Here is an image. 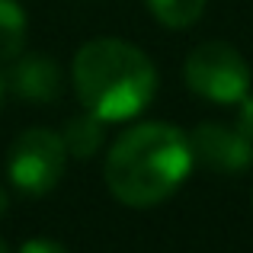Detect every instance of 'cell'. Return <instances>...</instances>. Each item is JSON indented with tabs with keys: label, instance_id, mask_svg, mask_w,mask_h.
<instances>
[{
	"label": "cell",
	"instance_id": "7a4b0ae2",
	"mask_svg": "<svg viewBox=\"0 0 253 253\" xmlns=\"http://www.w3.org/2000/svg\"><path fill=\"white\" fill-rule=\"evenodd\" d=\"M74 90L84 109L103 122L135 119L157 93V71L125 39H90L74 55Z\"/></svg>",
	"mask_w": 253,
	"mask_h": 253
},
{
	"label": "cell",
	"instance_id": "5b68a950",
	"mask_svg": "<svg viewBox=\"0 0 253 253\" xmlns=\"http://www.w3.org/2000/svg\"><path fill=\"white\" fill-rule=\"evenodd\" d=\"M189 144H192V157L215 173L237 176L253 164V148L244 141V135L221 122H202L189 135Z\"/></svg>",
	"mask_w": 253,
	"mask_h": 253
},
{
	"label": "cell",
	"instance_id": "4fadbf2b",
	"mask_svg": "<svg viewBox=\"0 0 253 253\" xmlns=\"http://www.w3.org/2000/svg\"><path fill=\"white\" fill-rule=\"evenodd\" d=\"M0 253H10V250H6V244H3V237H0Z\"/></svg>",
	"mask_w": 253,
	"mask_h": 253
},
{
	"label": "cell",
	"instance_id": "7c38bea8",
	"mask_svg": "<svg viewBox=\"0 0 253 253\" xmlns=\"http://www.w3.org/2000/svg\"><path fill=\"white\" fill-rule=\"evenodd\" d=\"M6 209H10V199H6V189L0 186V215H6Z\"/></svg>",
	"mask_w": 253,
	"mask_h": 253
},
{
	"label": "cell",
	"instance_id": "8992f818",
	"mask_svg": "<svg viewBox=\"0 0 253 253\" xmlns=\"http://www.w3.org/2000/svg\"><path fill=\"white\" fill-rule=\"evenodd\" d=\"M61 68L55 58L45 55H26L13 64L10 71V90L16 93L23 103L32 106H48L61 96Z\"/></svg>",
	"mask_w": 253,
	"mask_h": 253
},
{
	"label": "cell",
	"instance_id": "52a82bcc",
	"mask_svg": "<svg viewBox=\"0 0 253 253\" xmlns=\"http://www.w3.org/2000/svg\"><path fill=\"white\" fill-rule=\"evenodd\" d=\"M61 141L68 148V157H77V161H86L93 157L106 141V128L103 119H96L93 112H81V116H71L61 128Z\"/></svg>",
	"mask_w": 253,
	"mask_h": 253
},
{
	"label": "cell",
	"instance_id": "30bf717a",
	"mask_svg": "<svg viewBox=\"0 0 253 253\" xmlns=\"http://www.w3.org/2000/svg\"><path fill=\"white\" fill-rule=\"evenodd\" d=\"M234 128L241 131L244 141L253 148V96H250V93L241 99V109H237V125H234Z\"/></svg>",
	"mask_w": 253,
	"mask_h": 253
},
{
	"label": "cell",
	"instance_id": "6da1fadb",
	"mask_svg": "<svg viewBox=\"0 0 253 253\" xmlns=\"http://www.w3.org/2000/svg\"><path fill=\"white\" fill-rule=\"evenodd\" d=\"M189 135L167 122H138L106 154V186L128 209L167 202L192 173Z\"/></svg>",
	"mask_w": 253,
	"mask_h": 253
},
{
	"label": "cell",
	"instance_id": "9c48e42d",
	"mask_svg": "<svg viewBox=\"0 0 253 253\" xmlns=\"http://www.w3.org/2000/svg\"><path fill=\"white\" fill-rule=\"evenodd\" d=\"M144 3L164 29H189L205 13L209 0H144Z\"/></svg>",
	"mask_w": 253,
	"mask_h": 253
},
{
	"label": "cell",
	"instance_id": "ba28073f",
	"mask_svg": "<svg viewBox=\"0 0 253 253\" xmlns=\"http://www.w3.org/2000/svg\"><path fill=\"white\" fill-rule=\"evenodd\" d=\"M26 45V10L16 0H0V64L23 55Z\"/></svg>",
	"mask_w": 253,
	"mask_h": 253
},
{
	"label": "cell",
	"instance_id": "8fae6325",
	"mask_svg": "<svg viewBox=\"0 0 253 253\" xmlns=\"http://www.w3.org/2000/svg\"><path fill=\"white\" fill-rule=\"evenodd\" d=\"M19 253H71V250L61 241H51V237H29L19 247Z\"/></svg>",
	"mask_w": 253,
	"mask_h": 253
},
{
	"label": "cell",
	"instance_id": "277c9868",
	"mask_svg": "<svg viewBox=\"0 0 253 253\" xmlns=\"http://www.w3.org/2000/svg\"><path fill=\"white\" fill-rule=\"evenodd\" d=\"M64 167H68V148L51 128H26L6 154V176L13 189L32 199L55 189L64 176Z\"/></svg>",
	"mask_w": 253,
	"mask_h": 253
},
{
	"label": "cell",
	"instance_id": "3957f363",
	"mask_svg": "<svg viewBox=\"0 0 253 253\" xmlns=\"http://www.w3.org/2000/svg\"><path fill=\"white\" fill-rule=\"evenodd\" d=\"M186 86L199 99H209L218 106L241 103L250 93V64L234 45L228 42H202L189 51L183 64Z\"/></svg>",
	"mask_w": 253,
	"mask_h": 253
},
{
	"label": "cell",
	"instance_id": "5bb4252c",
	"mask_svg": "<svg viewBox=\"0 0 253 253\" xmlns=\"http://www.w3.org/2000/svg\"><path fill=\"white\" fill-rule=\"evenodd\" d=\"M0 106H3V81H0Z\"/></svg>",
	"mask_w": 253,
	"mask_h": 253
}]
</instances>
